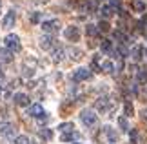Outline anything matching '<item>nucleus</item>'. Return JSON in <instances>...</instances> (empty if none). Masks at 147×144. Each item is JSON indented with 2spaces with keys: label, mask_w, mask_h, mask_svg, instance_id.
<instances>
[{
  "label": "nucleus",
  "mask_w": 147,
  "mask_h": 144,
  "mask_svg": "<svg viewBox=\"0 0 147 144\" xmlns=\"http://www.w3.org/2000/svg\"><path fill=\"white\" fill-rule=\"evenodd\" d=\"M86 33H87L89 37H96V35H98V27L94 26V24H89V26L86 27Z\"/></svg>",
  "instance_id": "nucleus-27"
},
{
  "label": "nucleus",
  "mask_w": 147,
  "mask_h": 144,
  "mask_svg": "<svg viewBox=\"0 0 147 144\" xmlns=\"http://www.w3.org/2000/svg\"><path fill=\"white\" fill-rule=\"evenodd\" d=\"M94 106H96V109L100 113H107L115 108V100H113L111 97H100V99L94 102Z\"/></svg>",
  "instance_id": "nucleus-2"
},
{
  "label": "nucleus",
  "mask_w": 147,
  "mask_h": 144,
  "mask_svg": "<svg viewBox=\"0 0 147 144\" xmlns=\"http://www.w3.org/2000/svg\"><path fill=\"white\" fill-rule=\"evenodd\" d=\"M0 5H2V2H0Z\"/></svg>",
  "instance_id": "nucleus-41"
},
{
  "label": "nucleus",
  "mask_w": 147,
  "mask_h": 144,
  "mask_svg": "<svg viewBox=\"0 0 147 144\" xmlns=\"http://www.w3.org/2000/svg\"><path fill=\"white\" fill-rule=\"evenodd\" d=\"M15 22H16V13L11 9V11H7V13H5V16H4L2 27H4V29H11V27L15 26Z\"/></svg>",
  "instance_id": "nucleus-8"
},
{
  "label": "nucleus",
  "mask_w": 147,
  "mask_h": 144,
  "mask_svg": "<svg viewBox=\"0 0 147 144\" xmlns=\"http://www.w3.org/2000/svg\"><path fill=\"white\" fill-rule=\"evenodd\" d=\"M96 8H98V2H96V0H87V4L84 5V9H86L87 13H94Z\"/></svg>",
  "instance_id": "nucleus-19"
},
{
  "label": "nucleus",
  "mask_w": 147,
  "mask_h": 144,
  "mask_svg": "<svg viewBox=\"0 0 147 144\" xmlns=\"http://www.w3.org/2000/svg\"><path fill=\"white\" fill-rule=\"evenodd\" d=\"M53 42H55L53 37H51V35H46V37H42V38H40V48L47 51V49L53 48Z\"/></svg>",
  "instance_id": "nucleus-14"
},
{
  "label": "nucleus",
  "mask_w": 147,
  "mask_h": 144,
  "mask_svg": "<svg viewBox=\"0 0 147 144\" xmlns=\"http://www.w3.org/2000/svg\"><path fill=\"white\" fill-rule=\"evenodd\" d=\"M4 44H5V49H9L11 53H18V51L22 49V44H20V38L18 35H15V33H9L7 37L4 38Z\"/></svg>",
  "instance_id": "nucleus-1"
},
{
  "label": "nucleus",
  "mask_w": 147,
  "mask_h": 144,
  "mask_svg": "<svg viewBox=\"0 0 147 144\" xmlns=\"http://www.w3.org/2000/svg\"><path fill=\"white\" fill-rule=\"evenodd\" d=\"M123 115H125V117H133L134 115V108L129 100H125V104H123Z\"/></svg>",
  "instance_id": "nucleus-21"
},
{
  "label": "nucleus",
  "mask_w": 147,
  "mask_h": 144,
  "mask_svg": "<svg viewBox=\"0 0 147 144\" xmlns=\"http://www.w3.org/2000/svg\"><path fill=\"white\" fill-rule=\"evenodd\" d=\"M29 20L33 22V24H38V22L42 20V13H31V16H29Z\"/></svg>",
  "instance_id": "nucleus-31"
},
{
  "label": "nucleus",
  "mask_w": 147,
  "mask_h": 144,
  "mask_svg": "<svg viewBox=\"0 0 147 144\" xmlns=\"http://www.w3.org/2000/svg\"><path fill=\"white\" fill-rule=\"evenodd\" d=\"M91 70L94 71H102V64H100V55H94L91 60Z\"/></svg>",
  "instance_id": "nucleus-22"
},
{
  "label": "nucleus",
  "mask_w": 147,
  "mask_h": 144,
  "mask_svg": "<svg viewBox=\"0 0 147 144\" xmlns=\"http://www.w3.org/2000/svg\"><path fill=\"white\" fill-rule=\"evenodd\" d=\"M104 135L107 137V141H109V142H116V139H118L116 131L113 130L111 126H104Z\"/></svg>",
  "instance_id": "nucleus-13"
},
{
  "label": "nucleus",
  "mask_w": 147,
  "mask_h": 144,
  "mask_svg": "<svg viewBox=\"0 0 147 144\" xmlns=\"http://www.w3.org/2000/svg\"><path fill=\"white\" fill-rule=\"evenodd\" d=\"M113 37H115L116 40H118V42H120V44H125L127 42V37H125V33H122V31H115V33H113Z\"/></svg>",
  "instance_id": "nucleus-26"
},
{
  "label": "nucleus",
  "mask_w": 147,
  "mask_h": 144,
  "mask_svg": "<svg viewBox=\"0 0 147 144\" xmlns=\"http://www.w3.org/2000/svg\"><path fill=\"white\" fill-rule=\"evenodd\" d=\"M80 120L86 126H94V124H96V120H98V117H96V113H94V109L86 108V109H82V111H80Z\"/></svg>",
  "instance_id": "nucleus-3"
},
{
  "label": "nucleus",
  "mask_w": 147,
  "mask_h": 144,
  "mask_svg": "<svg viewBox=\"0 0 147 144\" xmlns=\"http://www.w3.org/2000/svg\"><path fill=\"white\" fill-rule=\"evenodd\" d=\"M142 24H144V26H147V15H144V16H142Z\"/></svg>",
  "instance_id": "nucleus-35"
},
{
  "label": "nucleus",
  "mask_w": 147,
  "mask_h": 144,
  "mask_svg": "<svg viewBox=\"0 0 147 144\" xmlns=\"http://www.w3.org/2000/svg\"><path fill=\"white\" fill-rule=\"evenodd\" d=\"M0 60L2 62H11L13 60V53L9 49H0Z\"/></svg>",
  "instance_id": "nucleus-17"
},
{
  "label": "nucleus",
  "mask_w": 147,
  "mask_h": 144,
  "mask_svg": "<svg viewBox=\"0 0 147 144\" xmlns=\"http://www.w3.org/2000/svg\"><path fill=\"white\" fill-rule=\"evenodd\" d=\"M136 80L140 84H147V70H140L136 73Z\"/></svg>",
  "instance_id": "nucleus-24"
},
{
  "label": "nucleus",
  "mask_w": 147,
  "mask_h": 144,
  "mask_svg": "<svg viewBox=\"0 0 147 144\" xmlns=\"http://www.w3.org/2000/svg\"><path fill=\"white\" fill-rule=\"evenodd\" d=\"M129 139H131V144H136V141H138V131L136 130H131V131H129Z\"/></svg>",
  "instance_id": "nucleus-32"
},
{
  "label": "nucleus",
  "mask_w": 147,
  "mask_h": 144,
  "mask_svg": "<svg viewBox=\"0 0 147 144\" xmlns=\"http://www.w3.org/2000/svg\"><path fill=\"white\" fill-rule=\"evenodd\" d=\"M15 144H35V142H33L29 137H26V135H18L15 139Z\"/></svg>",
  "instance_id": "nucleus-25"
},
{
  "label": "nucleus",
  "mask_w": 147,
  "mask_h": 144,
  "mask_svg": "<svg viewBox=\"0 0 147 144\" xmlns=\"http://www.w3.org/2000/svg\"><path fill=\"white\" fill-rule=\"evenodd\" d=\"M118 126H120L122 130H127V128H129V124H127V119H125V117H120V119H118Z\"/></svg>",
  "instance_id": "nucleus-33"
},
{
  "label": "nucleus",
  "mask_w": 147,
  "mask_h": 144,
  "mask_svg": "<svg viewBox=\"0 0 147 144\" xmlns=\"http://www.w3.org/2000/svg\"><path fill=\"white\" fill-rule=\"evenodd\" d=\"M87 78H91V70H87V68H78L73 73V80L75 82H84Z\"/></svg>",
  "instance_id": "nucleus-6"
},
{
  "label": "nucleus",
  "mask_w": 147,
  "mask_h": 144,
  "mask_svg": "<svg viewBox=\"0 0 147 144\" xmlns=\"http://www.w3.org/2000/svg\"><path fill=\"white\" fill-rule=\"evenodd\" d=\"M64 37L69 40V42H78V40H80V27L67 26L65 29H64Z\"/></svg>",
  "instance_id": "nucleus-4"
},
{
  "label": "nucleus",
  "mask_w": 147,
  "mask_h": 144,
  "mask_svg": "<svg viewBox=\"0 0 147 144\" xmlns=\"http://www.w3.org/2000/svg\"><path fill=\"white\" fill-rule=\"evenodd\" d=\"M75 144H80V142H75Z\"/></svg>",
  "instance_id": "nucleus-40"
},
{
  "label": "nucleus",
  "mask_w": 147,
  "mask_h": 144,
  "mask_svg": "<svg viewBox=\"0 0 147 144\" xmlns=\"http://www.w3.org/2000/svg\"><path fill=\"white\" fill-rule=\"evenodd\" d=\"M4 78V70H2V66H0V80Z\"/></svg>",
  "instance_id": "nucleus-37"
},
{
  "label": "nucleus",
  "mask_w": 147,
  "mask_h": 144,
  "mask_svg": "<svg viewBox=\"0 0 147 144\" xmlns=\"http://www.w3.org/2000/svg\"><path fill=\"white\" fill-rule=\"evenodd\" d=\"M78 135L76 131H69V133H62V141L64 142H71V141H75V139H78Z\"/></svg>",
  "instance_id": "nucleus-20"
},
{
  "label": "nucleus",
  "mask_w": 147,
  "mask_h": 144,
  "mask_svg": "<svg viewBox=\"0 0 147 144\" xmlns=\"http://www.w3.org/2000/svg\"><path fill=\"white\" fill-rule=\"evenodd\" d=\"M58 130L62 131V133H69V131L75 130V126H73V122H64V124L58 126Z\"/></svg>",
  "instance_id": "nucleus-23"
},
{
  "label": "nucleus",
  "mask_w": 147,
  "mask_h": 144,
  "mask_svg": "<svg viewBox=\"0 0 147 144\" xmlns=\"http://www.w3.org/2000/svg\"><path fill=\"white\" fill-rule=\"evenodd\" d=\"M96 27H98V31H104V33H107V31H109V27H111V26H109V22H107V20H100Z\"/></svg>",
  "instance_id": "nucleus-29"
},
{
  "label": "nucleus",
  "mask_w": 147,
  "mask_h": 144,
  "mask_svg": "<svg viewBox=\"0 0 147 144\" xmlns=\"http://www.w3.org/2000/svg\"><path fill=\"white\" fill-rule=\"evenodd\" d=\"M69 55H71V59H73V60H80V59H82V51H80V49H76V48H75V49H71V51H69Z\"/></svg>",
  "instance_id": "nucleus-30"
},
{
  "label": "nucleus",
  "mask_w": 147,
  "mask_h": 144,
  "mask_svg": "<svg viewBox=\"0 0 147 144\" xmlns=\"http://www.w3.org/2000/svg\"><path fill=\"white\" fill-rule=\"evenodd\" d=\"M65 49L64 48H55L53 49V53H51V59H53V62H56V64H58V62H62L65 59Z\"/></svg>",
  "instance_id": "nucleus-11"
},
{
  "label": "nucleus",
  "mask_w": 147,
  "mask_h": 144,
  "mask_svg": "<svg viewBox=\"0 0 147 144\" xmlns=\"http://www.w3.org/2000/svg\"><path fill=\"white\" fill-rule=\"evenodd\" d=\"M0 135L5 137V139H9V141H15L16 139V128L13 124H2L0 126Z\"/></svg>",
  "instance_id": "nucleus-5"
},
{
  "label": "nucleus",
  "mask_w": 147,
  "mask_h": 144,
  "mask_svg": "<svg viewBox=\"0 0 147 144\" xmlns=\"http://www.w3.org/2000/svg\"><path fill=\"white\" fill-rule=\"evenodd\" d=\"M100 49L102 51H104V53H111V51H113V42H111V40H102V42H100Z\"/></svg>",
  "instance_id": "nucleus-18"
},
{
  "label": "nucleus",
  "mask_w": 147,
  "mask_h": 144,
  "mask_svg": "<svg viewBox=\"0 0 147 144\" xmlns=\"http://www.w3.org/2000/svg\"><path fill=\"white\" fill-rule=\"evenodd\" d=\"M144 51H145V55H147V49H144Z\"/></svg>",
  "instance_id": "nucleus-39"
},
{
  "label": "nucleus",
  "mask_w": 147,
  "mask_h": 144,
  "mask_svg": "<svg viewBox=\"0 0 147 144\" xmlns=\"http://www.w3.org/2000/svg\"><path fill=\"white\" fill-rule=\"evenodd\" d=\"M142 55H144V48H142V46H134V48L131 49V57H133L134 62L142 60Z\"/></svg>",
  "instance_id": "nucleus-15"
},
{
  "label": "nucleus",
  "mask_w": 147,
  "mask_h": 144,
  "mask_svg": "<svg viewBox=\"0 0 147 144\" xmlns=\"http://www.w3.org/2000/svg\"><path fill=\"white\" fill-rule=\"evenodd\" d=\"M35 2H36V4H47L49 0H35Z\"/></svg>",
  "instance_id": "nucleus-36"
},
{
  "label": "nucleus",
  "mask_w": 147,
  "mask_h": 144,
  "mask_svg": "<svg viewBox=\"0 0 147 144\" xmlns=\"http://www.w3.org/2000/svg\"><path fill=\"white\" fill-rule=\"evenodd\" d=\"M134 8H136L138 11H144V9H145V4H144V0H134Z\"/></svg>",
  "instance_id": "nucleus-34"
},
{
  "label": "nucleus",
  "mask_w": 147,
  "mask_h": 144,
  "mask_svg": "<svg viewBox=\"0 0 147 144\" xmlns=\"http://www.w3.org/2000/svg\"><path fill=\"white\" fill-rule=\"evenodd\" d=\"M0 95H2V86H0Z\"/></svg>",
  "instance_id": "nucleus-38"
},
{
  "label": "nucleus",
  "mask_w": 147,
  "mask_h": 144,
  "mask_svg": "<svg viewBox=\"0 0 147 144\" xmlns=\"http://www.w3.org/2000/svg\"><path fill=\"white\" fill-rule=\"evenodd\" d=\"M102 71L104 73H115L116 68H115V64H113L111 60H105V62H102Z\"/></svg>",
  "instance_id": "nucleus-16"
},
{
  "label": "nucleus",
  "mask_w": 147,
  "mask_h": 144,
  "mask_svg": "<svg viewBox=\"0 0 147 144\" xmlns=\"http://www.w3.org/2000/svg\"><path fill=\"white\" fill-rule=\"evenodd\" d=\"M27 115L33 119H40L42 115H46V111H44V108L40 104H31V106H27Z\"/></svg>",
  "instance_id": "nucleus-9"
},
{
  "label": "nucleus",
  "mask_w": 147,
  "mask_h": 144,
  "mask_svg": "<svg viewBox=\"0 0 147 144\" xmlns=\"http://www.w3.org/2000/svg\"><path fill=\"white\" fill-rule=\"evenodd\" d=\"M40 137L46 139V141H51V139H53V130H47V128L40 130Z\"/></svg>",
  "instance_id": "nucleus-28"
},
{
  "label": "nucleus",
  "mask_w": 147,
  "mask_h": 144,
  "mask_svg": "<svg viewBox=\"0 0 147 144\" xmlns=\"http://www.w3.org/2000/svg\"><path fill=\"white\" fill-rule=\"evenodd\" d=\"M100 15H102V18H104V20L111 18V16L115 15V8H113L111 4H107V5H102V9H100Z\"/></svg>",
  "instance_id": "nucleus-12"
},
{
  "label": "nucleus",
  "mask_w": 147,
  "mask_h": 144,
  "mask_svg": "<svg viewBox=\"0 0 147 144\" xmlns=\"http://www.w3.org/2000/svg\"><path fill=\"white\" fill-rule=\"evenodd\" d=\"M13 100H15V104H16V106H22V108L29 106V97H27L26 93H15Z\"/></svg>",
  "instance_id": "nucleus-10"
},
{
  "label": "nucleus",
  "mask_w": 147,
  "mask_h": 144,
  "mask_svg": "<svg viewBox=\"0 0 147 144\" xmlns=\"http://www.w3.org/2000/svg\"><path fill=\"white\" fill-rule=\"evenodd\" d=\"M58 27H60V22L56 20V18L42 22V29H44V33H47V35H51V33H55V31H58Z\"/></svg>",
  "instance_id": "nucleus-7"
}]
</instances>
